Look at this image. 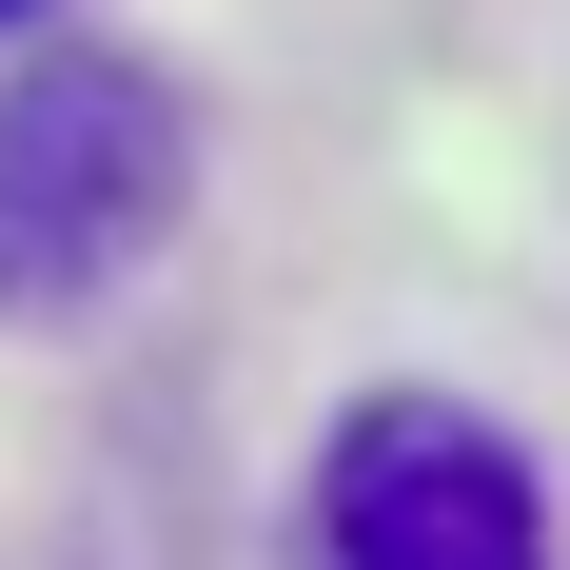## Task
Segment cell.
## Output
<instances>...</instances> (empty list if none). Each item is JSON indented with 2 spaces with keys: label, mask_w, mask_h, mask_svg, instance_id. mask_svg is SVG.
I'll list each match as a JSON object with an SVG mask.
<instances>
[{
  "label": "cell",
  "mask_w": 570,
  "mask_h": 570,
  "mask_svg": "<svg viewBox=\"0 0 570 570\" xmlns=\"http://www.w3.org/2000/svg\"><path fill=\"white\" fill-rule=\"evenodd\" d=\"M0 20H20V0H0Z\"/></svg>",
  "instance_id": "3957f363"
},
{
  "label": "cell",
  "mask_w": 570,
  "mask_h": 570,
  "mask_svg": "<svg viewBox=\"0 0 570 570\" xmlns=\"http://www.w3.org/2000/svg\"><path fill=\"white\" fill-rule=\"evenodd\" d=\"M315 551L335 570H551V512H531V453L453 394H374L315 453Z\"/></svg>",
  "instance_id": "7a4b0ae2"
},
{
  "label": "cell",
  "mask_w": 570,
  "mask_h": 570,
  "mask_svg": "<svg viewBox=\"0 0 570 570\" xmlns=\"http://www.w3.org/2000/svg\"><path fill=\"white\" fill-rule=\"evenodd\" d=\"M177 177H197V138H177V99L138 59H40L0 99V315L118 295L177 236Z\"/></svg>",
  "instance_id": "6da1fadb"
}]
</instances>
